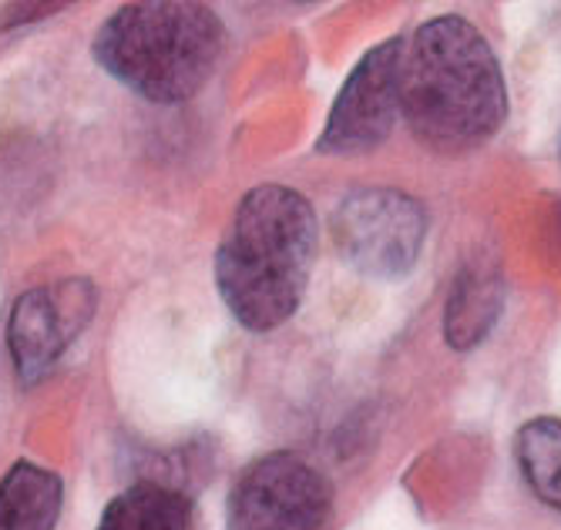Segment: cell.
<instances>
[{"label": "cell", "instance_id": "5", "mask_svg": "<svg viewBox=\"0 0 561 530\" xmlns=\"http://www.w3.org/2000/svg\"><path fill=\"white\" fill-rule=\"evenodd\" d=\"M330 514L327 473L296 453L249 463L229 494V530H323Z\"/></svg>", "mask_w": 561, "mask_h": 530}, {"label": "cell", "instance_id": "3", "mask_svg": "<svg viewBox=\"0 0 561 530\" xmlns=\"http://www.w3.org/2000/svg\"><path fill=\"white\" fill-rule=\"evenodd\" d=\"M222 21L206 4L148 0L115 11L94 34V58L135 94L175 104L188 101L219 65Z\"/></svg>", "mask_w": 561, "mask_h": 530}, {"label": "cell", "instance_id": "2", "mask_svg": "<svg viewBox=\"0 0 561 530\" xmlns=\"http://www.w3.org/2000/svg\"><path fill=\"white\" fill-rule=\"evenodd\" d=\"M313 262V205L286 185H260L232 211L216 255V286L245 330L270 333L299 309Z\"/></svg>", "mask_w": 561, "mask_h": 530}, {"label": "cell", "instance_id": "6", "mask_svg": "<svg viewBox=\"0 0 561 530\" xmlns=\"http://www.w3.org/2000/svg\"><path fill=\"white\" fill-rule=\"evenodd\" d=\"M403 37H387L360 58L343 81L327 128L317 138L323 154H364L380 148L400 118V65Z\"/></svg>", "mask_w": 561, "mask_h": 530}, {"label": "cell", "instance_id": "7", "mask_svg": "<svg viewBox=\"0 0 561 530\" xmlns=\"http://www.w3.org/2000/svg\"><path fill=\"white\" fill-rule=\"evenodd\" d=\"M94 286L88 279H61L55 286L27 289L8 320V346L24 383L47 377L65 349L81 336L94 312Z\"/></svg>", "mask_w": 561, "mask_h": 530}, {"label": "cell", "instance_id": "11", "mask_svg": "<svg viewBox=\"0 0 561 530\" xmlns=\"http://www.w3.org/2000/svg\"><path fill=\"white\" fill-rule=\"evenodd\" d=\"M515 460L535 497L561 510V419L538 416L515 434Z\"/></svg>", "mask_w": 561, "mask_h": 530}, {"label": "cell", "instance_id": "10", "mask_svg": "<svg viewBox=\"0 0 561 530\" xmlns=\"http://www.w3.org/2000/svg\"><path fill=\"white\" fill-rule=\"evenodd\" d=\"M98 530H192V504L169 484L141 481L105 507Z\"/></svg>", "mask_w": 561, "mask_h": 530}, {"label": "cell", "instance_id": "1", "mask_svg": "<svg viewBox=\"0 0 561 530\" xmlns=\"http://www.w3.org/2000/svg\"><path fill=\"white\" fill-rule=\"evenodd\" d=\"M400 118L434 151H471L507 118V88L484 34L465 18H434L403 47Z\"/></svg>", "mask_w": 561, "mask_h": 530}, {"label": "cell", "instance_id": "9", "mask_svg": "<svg viewBox=\"0 0 561 530\" xmlns=\"http://www.w3.org/2000/svg\"><path fill=\"white\" fill-rule=\"evenodd\" d=\"M61 504V476L21 460L0 481V530H55Z\"/></svg>", "mask_w": 561, "mask_h": 530}, {"label": "cell", "instance_id": "8", "mask_svg": "<svg viewBox=\"0 0 561 530\" xmlns=\"http://www.w3.org/2000/svg\"><path fill=\"white\" fill-rule=\"evenodd\" d=\"M504 306V279L491 265H468L454 279L444 309V339L450 349H474L488 339Z\"/></svg>", "mask_w": 561, "mask_h": 530}, {"label": "cell", "instance_id": "4", "mask_svg": "<svg viewBox=\"0 0 561 530\" xmlns=\"http://www.w3.org/2000/svg\"><path fill=\"white\" fill-rule=\"evenodd\" d=\"M333 239L356 273L400 279L417 265L427 239L424 205L397 188L350 192L333 211Z\"/></svg>", "mask_w": 561, "mask_h": 530}]
</instances>
